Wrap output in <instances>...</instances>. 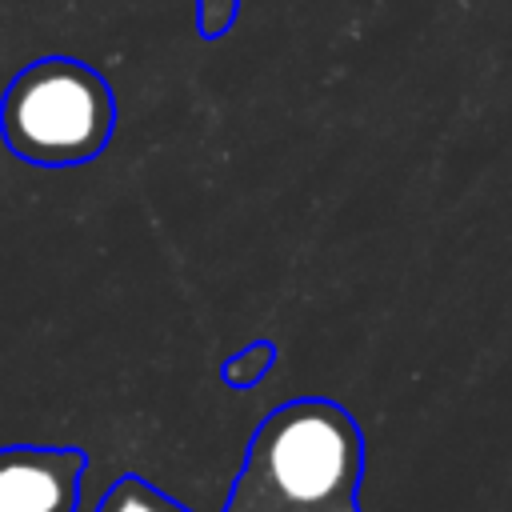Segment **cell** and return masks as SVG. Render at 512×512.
I'll use <instances>...</instances> for the list:
<instances>
[{
    "label": "cell",
    "mask_w": 512,
    "mask_h": 512,
    "mask_svg": "<svg viewBox=\"0 0 512 512\" xmlns=\"http://www.w3.org/2000/svg\"><path fill=\"white\" fill-rule=\"evenodd\" d=\"M236 476L284 512H360L364 432L328 396L284 400L256 424Z\"/></svg>",
    "instance_id": "cell-1"
},
{
    "label": "cell",
    "mask_w": 512,
    "mask_h": 512,
    "mask_svg": "<svg viewBox=\"0 0 512 512\" xmlns=\"http://www.w3.org/2000/svg\"><path fill=\"white\" fill-rule=\"evenodd\" d=\"M116 132L108 80L72 56L24 64L0 96V136L12 156L36 168H76L96 160Z\"/></svg>",
    "instance_id": "cell-2"
},
{
    "label": "cell",
    "mask_w": 512,
    "mask_h": 512,
    "mask_svg": "<svg viewBox=\"0 0 512 512\" xmlns=\"http://www.w3.org/2000/svg\"><path fill=\"white\" fill-rule=\"evenodd\" d=\"M88 452L60 444L0 448V512H76Z\"/></svg>",
    "instance_id": "cell-3"
},
{
    "label": "cell",
    "mask_w": 512,
    "mask_h": 512,
    "mask_svg": "<svg viewBox=\"0 0 512 512\" xmlns=\"http://www.w3.org/2000/svg\"><path fill=\"white\" fill-rule=\"evenodd\" d=\"M96 512H188V508L180 500H172L168 492H160L152 480H144L136 472H124L120 480H112L104 488ZM224 512H244V500L236 492H228Z\"/></svg>",
    "instance_id": "cell-4"
},
{
    "label": "cell",
    "mask_w": 512,
    "mask_h": 512,
    "mask_svg": "<svg viewBox=\"0 0 512 512\" xmlns=\"http://www.w3.org/2000/svg\"><path fill=\"white\" fill-rule=\"evenodd\" d=\"M276 356H280L276 340H268V336L264 340H252V344H244L240 352H232L220 364V384L232 388V392H248V388H256L276 368Z\"/></svg>",
    "instance_id": "cell-5"
},
{
    "label": "cell",
    "mask_w": 512,
    "mask_h": 512,
    "mask_svg": "<svg viewBox=\"0 0 512 512\" xmlns=\"http://www.w3.org/2000/svg\"><path fill=\"white\" fill-rule=\"evenodd\" d=\"M236 0H200V32L204 36H220L232 24Z\"/></svg>",
    "instance_id": "cell-6"
},
{
    "label": "cell",
    "mask_w": 512,
    "mask_h": 512,
    "mask_svg": "<svg viewBox=\"0 0 512 512\" xmlns=\"http://www.w3.org/2000/svg\"><path fill=\"white\" fill-rule=\"evenodd\" d=\"M232 492H236V496L244 500V512H284V508H272L268 500H260V496H256V492H252V488H248V484H244L240 476L232 480Z\"/></svg>",
    "instance_id": "cell-7"
}]
</instances>
